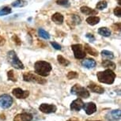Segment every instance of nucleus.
<instances>
[{
    "instance_id": "32",
    "label": "nucleus",
    "mask_w": 121,
    "mask_h": 121,
    "mask_svg": "<svg viewBox=\"0 0 121 121\" xmlns=\"http://www.w3.org/2000/svg\"><path fill=\"white\" fill-rule=\"evenodd\" d=\"M12 40H13V41L17 45H21L22 41H21V40H20L19 37H18L17 35H13L12 36Z\"/></svg>"
},
{
    "instance_id": "40",
    "label": "nucleus",
    "mask_w": 121,
    "mask_h": 121,
    "mask_svg": "<svg viewBox=\"0 0 121 121\" xmlns=\"http://www.w3.org/2000/svg\"><path fill=\"white\" fill-rule=\"evenodd\" d=\"M93 121H100V120H93Z\"/></svg>"
},
{
    "instance_id": "1",
    "label": "nucleus",
    "mask_w": 121,
    "mask_h": 121,
    "mask_svg": "<svg viewBox=\"0 0 121 121\" xmlns=\"http://www.w3.org/2000/svg\"><path fill=\"white\" fill-rule=\"evenodd\" d=\"M52 69V65L46 61H37L34 64L35 73L42 77L48 76Z\"/></svg>"
},
{
    "instance_id": "38",
    "label": "nucleus",
    "mask_w": 121,
    "mask_h": 121,
    "mask_svg": "<svg viewBox=\"0 0 121 121\" xmlns=\"http://www.w3.org/2000/svg\"><path fill=\"white\" fill-rule=\"evenodd\" d=\"M67 121H79V120L76 117H72L69 119V120H67Z\"/></svg>"
},
{
    "instance_id": "29",
    "label": "nucleus",
    "mask_w": 121,
    "mask_h": 121,
    "mask_svg": "<svg viewBox=\"0 0 121 121\" xmlns=\"http://www.w3.org/2000/svg\"><path fill=\"white\" fill-rule=\"evenodd\" d=\"M7 77H8V79L10 80V81L12 82H17V78H15L14 76V72H13V70H9V71L7 72Z\"/></svg>"
},
{
    "instance_id": "15",
    "label": "nucleus",
    "mask_w": 121,
    "mask_h": 121,
    "mask_svg": "<svg viewBox=\"0 0 121 121\" xmlns=\"http://www.w3.org/2000/svg\"><path fill=\"white\" fill-rule=\"evenodd\" d=\"M82 67L86 68L91 69V68H93L96 67L97 63H96V61L93 59H86L82 61Z\"/></svg>"
},
{
    "instance_id": "11",
    "label": "nucleus",
    "mask_w": 121,
    "mask_h": 121,
    "mask_svg": "<svg viewBox=\"0 0 121 121\" xmlns=\"http://www.w3.org/2000/svg\"><path fill=\"white\" fill-rule=\"evenodd\" d=\"M82 108L87 115H92L97 111V105L93 102H88L86 104H84Z\"/></svg>"
},
{
    "instance_id": "17",
    "label": "nucleus",
    "mask_w": 121,
    "mask_h": 121,
    "mask_svg": "<svg viewBox=\"0 0 121 121\" xmlns=\"http://www.w3.org/2000/svg\"><path fill=\"white\" fill-rule=\"evenodd\" d=\"M52 20L57 25H61L63 22V20H64V17L63 16L59 13H56L52 15Z\"/></svg>"
},
{
    "instance_id": "25",
    "label": "nucleus",
    "mask_w": 121,
    "mask_h": 121,
    "mask_svg": "<svg viewBox=\"0 0 121 121\" xmlns=\"http://www.w3.org/2000/svg\"><path fill=\"white\" fill-rule=\"evenodd\" d=\"M101 56L104 57V58H107L108 59H112L114 58V55L112 52H109V51H107V50H103L101 52Z\"/></svg>"
},
{
    "instance_id": "3",
    "label": "nucleus",
    "mask_w": 121,
    "mask_h": 121,
    "mask_svg": "<svg viewBox=\"0 0 121 121\" xmlns=\"http://www.w3.org/2000/svg\"><path fill=\"white\" fill-rule=\"evenodd\" d=\"M7 59L9 63H10L11 66L13 67L16 69L18 70H22L24 69V65L22 63V61L20 60L19 58L17 57V54L14 51H10L7 53Z\"/></svg>"
},
{
    "instance_id": "28",
    "label": "nucleus",
    "mask_w": 121,
    "mask_h": 121,
    "mask_svg": "<svg viewBox=\"0 0 121 121\" xmlns=\"http://www.w3.org/2000/svg\"><path fill=\"white\" fill-rule=\"evenodd\" d=\"M11 12H12V10H11V9L10 7H8V6H5V7H3L1 10H0V16L7 15V14H9V13H10Z\"/></svg>"
},
{
    "instance_id": "2",
    "label": "nucleus",
    "mask_w": 121,
    "mask_h": 121,
    "mask_svg": "<svg viewBox=\"0 0 121 121\" xmlns=\"http://www.w3.org/2000/svg\"><path fill=\"white\" fill-rule=\"evenodd\" d=\"M97 77L98 81L100 83L110 85V84H112L115 82L116 75L112 70L108 69L104 70V71H99L97 74Z\"/></svg>"
},
{
    "instance_id": "34",
    "label": "nucleus",
    "mask_w": 121,
    "mask_h": 121,
    "mask_svg": "<svg viewBox=\"0 0 121 121\" xmlns=\"http://www.w3.org/2000/svg\"><path fill=\"white\" fill-rule=\"evenodd\" d=\"M51 44H52V46L56 50H61V48H62L60 45H59L58 43H56V42H51Z\"/></svg>"
},
{
    "instance_id": "33",
    "label": "nucleus",
    "mask_w": 121,
    "mask_h": 121,
    "mask_svg": "<svg viewBox=\"0 0 121 121\" xmlns=\"http://www.w3.org/2000/svg\"><path fill=\"white\" fill-rule=\"evenodd\" d=\"M113 13H114V14H115L116 16H117L118 17H120V16H121V7H120V6L116 7L115 9H114Z\"/></svg>"
},
{
    "instance_id": "35",
    "label": "nucleus",
    "mask_w": 121,
    "mask_h": 121,
    "mask_svg": "<svg viewBox=\"0 0 121 121\" xmlns=\"http://www.w3.org/2000/svg\"><path fill=\"white\" fill-rule=\"evenodd\" d=\"M112 29H114V30H117V31H120L121 27H120V23H116L112 25Z\"/></svg>"
},
{
    "instance_id": "24",
    "label": "nucleus",
    "mask_w": 121,
    "mask_h": 121,
    "mask_svg": "<svg viewBox=\"0 0 121 121\" xmlns=\"http://www.w3.org/2000/svg\"><path fill=\"white\" fill-rule=\"evenodd\" d=\"M38 34H39V36H40V37L44 38V39H45V40H48V39L50 38L49 33H48V32L45 31L44 29H38Z\"/></svg>"
},
{
    "instance_id": "14",
    "label": "nucleus",
    "mask_w": 121,
    "mask_h": 121,
    "mask_svg": "<svg viewBox=\"0 0 121 121\" xmlns=\"http://www.w3.org/2000/svg\"><path fill=\"white\" fill-rule=\"evenodd\" d=\"M88 88L91 90V92L98 93V94H102V93H104V89L102 86H98L94 82H91L89 84Z\"/></svg>"
},
{
    "instance_id": "7",
    "label": "nucleus",
    "mask_w": 121,
    "mask_h": 121,
    "mask_svg": "<svg viewBox=\"0 0 121 121\" xmlns=\"http://www.w3.org/2000/svg\"><path fill=\"white\" fill-rule=\"evenodd\" d=\"M13 98L8 94H3L0 96V107L3 108H9L13 104Z\"/></svg>"
},
{
    "instance_id": "39",
    "label": "nucleus",
    "mask_w": 121,
    "mask_h": 121,
    "mask_svg": "<svg viewBox=\"0 0 121 121\" xmlns=\"http://www.w3.org/2000/svg\"><path fill=\"white\" fill-rule=\"evenodd\" d=\"M118 4L119 5H121V0H118Z\"/></svg>"
},
{
    "instance_id": "8",
    "label": "nucleus",
    "mask_w": 121,
    "mask_h": 121,
    "mask_svg": "<svg viewBox=\"0 0 121 121\" xmlns=\"http://www.w3.org/2000/svg\"><path fill=\"white\" fill-rule=\"evenodd\" d=\"M39 110L45 114H51L56 112L57 110V107L55 104H41L39 107Z\"/></svg>"
},
{
    "instance_id": "30",
    "label": "nucleus",
    "mask_w": 121,
    "mask_h": 121,
    "mask_svg": "<svg viewBox=\"0 0 121 121\" xmlns=\"http://www.w3.org/2000/svg\"><path fill=\"white\" fill-rule=\"evenodd\" d=\"M67 78L68 79H75L78 78V73L75 72V71H70L67 74Z\"/></svg>"
},
{
    "instance_id": "31",
    "label": "nucleus",
    "mask_w": 121,
    "mask_h": 121,
    "mask_svg": "<svg viewBox=\"0 0 121 121\" xmlns=\"http://www.w3.org/2000/svg\"><path fill=\"white\" fill-rule=\"evenodd\" d=\"M56 3L58 5H60V6H69V3H68V0H57L56 1Z\"/></svg>"
},
{
    "instance_id": "23",
    "label": "nucleus",
    "mask_w": 121,
    "mask_h": 121,
    "mask_svg": "<svg viewBox=\"0 0 121 121\" xmlns=\"http://www.w3.org/2000/svg\"><path fill=\"white\" fill-rule=\"evenodd\" d=\"M57 60L59 64H61L63 67H67L70 65V61L67 60V59H65L64 57H63L62 56H57Z\"/></svg>"
},
{
    "instance_id": "4",
    "label": "nucleus",
    "mask_w": 121,
    "mask_h": 121,
    "mask_svg": "<svg viewBox=\"0 0 121 121\" xmlns=\"http://www.w3.org/2000/svg\"><path fill=\"white\" fill-rule=\"evenodd\" d=\"M70 93H71V94L76 95L78 97L85 98V99L89 98L90 96V92L85 87L80 86L79 84H75L70 90Z\"/></svg>"
},
{
    "instance_id": "37",
    "label": "nucleus",
    "mask_w": 121,
    "mask_h": 121,
    "mask_svg": "<svg viewBox=\"0 0 121 121\" xmlns=\"http://www.w3.org/2000/svg\"><path fill=\"white\" fill-rule=\"evenodd\" d=\"M5 42H6L5 39H4L3 36H0V46H3V45L5 44Z\"/></svg>"
},
{
    "instance_id": "21",
    "label": "nucleus",
    "mask_w": 121,
    "mask_h": 121,
    "mask_svg": "<svg viewBox=\"0 0 121 121\" xmlns=\"http://www.w3.org/2000/svg\"><path fill=\"white\" fill-rule=\"evenodd\" d=\"M98 33L100 35L103 36H105V37H108V36H111V31L110 29L107 27H101V28L98 29Z\"/></svg>"
},
{
    "instance_id": "27",
    "label": "nucleus",
    "mask_w": 121,
    "mask_h": 121,
    "mask_svg": "<svg viewBox=\"0 0 121 121\" xmlns=\"http://www.w3.org/2000/svg\"><path fill=\"white\" fill-rule=\"evenodd\" d=\"M107 6H108L107 2L103 0V1H100L99 3H97V6H96V8H97V10H104V9H105L107 7Z\"/></svg>"
},
{
    "instance_id": "9",
    "label": "nucleus",
    "mask_w": 121,
    "mask_h": 121,
    "mask_svg": "<svg viewBox=\"0 0 121 121\" xmlns=\"http://www.w3.org/2000/svg\"><path fill=\"white\" fill-rule=\"evenodd\" d=\"M13 95L17 99H26L29 96L28 90H23L21 88H15L12 90Z\"/></svg>"
},
{
    "instance_id": "12",
    "label": "nucleus",
    "mask_w": 121,
    "mask_h": 121,
    "mask_svg": "<svg viewBox=\"0 0 121 121\" xmlns=\"http://www.w3.org/2000/svg\"><path fill=\"white\" fill-rule=\"evenodd\" d=\"M84 105V102L82 101V99H76L74 100H73L70 104V110L72 111H76V112H79L82 108H83Z\"/></svg>"
},
{
    "instance_id": "5",
    "label": "nucleus",
    "mask_w": 121,
    "mask_h": 121,
    "mask_svg": "<svg viewBox=\"0 0 121 121\" xmlns=\"http://www.w3.org/2000/svg\"><path fill=\"white\" fill-rule=\"evenodd\" d=\"M23 79L24 81L29 82H36L38 84H41L44 85L47 82L46 79H44L43 78H41L40 75L35 74L32 72H27L25 73L23 75Z\"/></svg>"
},
{
    "instance_id": "18",
    "label": "nucleus",
    "mask_w": 121,
    "mask_h": 121,
    "mask_svg": "<svg viewBox=\"0 0 121 121\" xmlns=\"http://www.w3.org/2000/svg\"><path fill=\"white\" fill-rule=\"evenodd\" d=\"M101 66L103 67H105V68H108L112 70H115L116 66L115 64V63L112 62L111 60H108V59H105V60H103L101 63Z\"/></svg>"
},
{
    "instance_id": "36",
    "label": "nucleus",
    "mask_w": 121,
    "mask_h": 121,
    "mask_svg": "<svg viewBox=\"0 0 121 121\" xmlns=\"http://www.w3.org/2000/svg\"><path fill=\"white\" fill-rule=\"evenodd\" d=\"M86 37H87L89 40H90V41H92V42H93L95 40V37H94V36H93V34L87 33V34H86Z\"/></svg>"
},
{
    "instance_id": "13",
    "label": "nucleus",
    "mask_w": 121,
    "mask_h": 121,
    "mask_svg": "<svg viewBox=\"0 0 121 121\" xmlns=\"http://www.w3.org/2000/svg\"><path fill=\"white\" fill-rule=\"evenodd\" d=\"M32 120H33V116L30 113L23 112L15 116L13 121H31Z\"/></svg>"
},
{
    "instance_id": "22",
    "label": "nucleus",
    "mask_w": 121,
    "mask_h": 121,
    "mask_svg": "<svg viewBox=\"0 0 121 121\" xmlns=\"http://www.w3.org/2000/svg\"><path fill=\"white\" fill-rule=\"evenodd\" d=\"M11 5L13 7H24L28 5V2L26 0H16Z\"/></svg>"
},
{
    "instance_id": "19",
    "label": "nucleus",
    "mask_w": 121,
    "mask_h": 121,
    "mask_svg": "<svg viewBox=\"0 0 121 121\" xmlns=\"http://www.w3.org/2000/svg\"><path fill=\"white\" fill-rule=\"evenodd\" d=\"M84 50H85L86 52H87L88 54L91 55L93 56H98V52L96 49H94L93 48L90 47L88 44H85V47H84Z\"/></svg>"
},
{
    "instance_id": "20",
    "label": "nucleus",
    "mask_w": 121,
    "mask_h": 121,
    "mask_svg": "<svg viewBox=\"0 0 121 121\" xmlns=\"http://www.w3.org/2000/svg\"><path fill=\"white\" fill-rule=\"evenodd\" d=\"M86 22L90 26H95L100 22V17H97V16H91L86 19Z\"/></svg>"
},
{
    "instance_id": "26",
    "label": "nucleus",
    "mask_w": 121,
    "mask_h": 121,
    "mask_svg": "<svg viewBox=\"0 0 121 121\" xmlns=\"http://www.w3.org/2000/svg\"><path fill=\"white\" fill-rule=\"evenodd\" d=\"M71 23L73 24V26L74 25H79L81 23V18H80L78 15H75V14H72L71 15Z\"/></svg>"
},
{
    "instance_id": "10",
    "label": "nucleus",
    "mask_w": 121,
    "mask_h": 121,
    "mask_svg": "<svg viewBox=\"0 0 121 121\" xmlns=\"http://www.w3.org/2000/svg\"><path fill=\"white\" fill-rule=\"evenodd\" d=\"M120 109H116V110L108 112L106 114L105 118L108 121H118L120 120Z\"/></svg>"
},
{
    "instance_id": "16",
    "label": "nucleus",
    "mask_w": 121,
    "mask_h": 121,
    "mask_svg": "<svg viewBox=\"0 0 121 121\" xmlns=\"http://www.w3.org/2000/svg\"><path fill=\"white\" fill-rule=\"evenodd\" d=\"M80 10L81 12L84 13L86 15H95V14H97V11L93 10V9H91L88 6H82L80 8Z\"/></svg>"
},
{
    "instance_id": "6",
    "label": "nucleus",
    "mask_w": 121,
    "mask_h": 121,
    "mask_svg": "<svg viewBox=\"0 0 121 121\" xmlns=\"http://www.w3.org/2000/svg\"><path fill=\"white\" fill-rule=\"evenodd\" d=\"M71 49L73 52H74V56L78 59H82L86 57V52L84 50V48L82 44H73L71 46Z\"/></svg>"
}]
</instances>
